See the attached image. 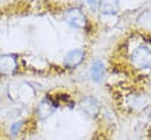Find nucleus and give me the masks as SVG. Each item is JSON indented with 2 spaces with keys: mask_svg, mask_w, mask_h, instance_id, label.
I'll return each mask as SVG.
<instances>
[{
  "mask_svg": "<svg viewBox=\"0 0 151 140\" xmlns=\"http://www.w3.org/2000/svg\"><path fill=\"white\" fill-rule=\"evenodd\" d=\"M29 140H37V139H29Z\"/></svg>",
  "mask_w": 151,
  "mask_h": 140,
  "instance_id": "obj_11",
  "label": "nucleus"
},
{
  "mask_svg": "<svg viewBox=\"0 0 151 140\" xmlns=\"http://www.w3.org/2000/svg\"><path fill=\"white\" fill-rule=\"evenodd\" d=\"M79 106L81 111L90 116H96L100 111V104L93 96H84L80 100Z\"/></svg>",
  "mask_w": 151,
  "mask_h": 140,
  "instance_id": "obj_3",
  "label": "nucleus"
},
{
  "mask_svg": "<svg viewBox=\"0 0 151 140\" xmlns=\"http://www.w3.org/2000/svg\"><path fill=\"white\" fill-rule=\"evenodd\" d=\"M99 9L104 15H113L119 11V0H99Z\"/></svg>",
  "mask_w": 151,
  "mask_h": 140,
  "instance_id": "obj_6",
  "label": "nucleus"
},
{
  "mask_svg": "<svg viewBox=\"0 0 151 140\" xmlns=\"http://www.w3.org/2000/svg\"><path fill=\"white\" fill-rule=\"evenodd\" d=\"M54 109H55V106H54L53 104H51V101H47V100L42 101V102L40 104V106H39V113H40V115H42V116L50 115L51 113L54 112Z\"/></svg>",
  "mask_w": 151,
  "mask_h": 140,
  "instance_id": "obj_8",
  "label": "nucleus"
},
{
  "mask_svg": "<svg viewBox=\"0 0 151 140\" xmlns=\"http://www.w3.org/2000/svg\"><path fill=\"white\" fill-rule=\"evenodd\" d=\"M104 73H105V67L104 64L100 60H96L92 62L91 65V69H90V74H91V79L94 82H100L104 78Z\"/></svg>",
  "mask_w": 151,
  "mask_h": 140,
  "instance_id": "obj_7",
  "label": "nucleus"
},
{
  "mask_svg": "<svg viewBox=\"0 0 151 140\" xmlns=\"http://www.w3.org/2000/svg\"><path fill=\"white\" fill-rule=\"evenodd\" d=\"M84 58H85V52L80 48H77V49H72L70 51L65 58H64V65L68 68H74V67H78L83 61H84Z\"/></svg>",
  "mask_w": 151,
  "mask_h": 140,
  "instance_id": "obj_4",
  "label": "nucleus"
},
{
  "mask_svg": "<svg viewBox=\"0 0 151 140\" xmlns=\"http://www.w3.org/2000/svg\"><path fill=\"white\" fill-rule=\"evenodd\" d=\"M18 67V61L15 56L11 54H1L0 55V73L8 75L12 74Z\"/></svg>",
  "mask_w": 151,
  "mask_h": 140,
  "instance_id": "obj_5",
  "label": "nucleus"
},
{
  "mask_svg": "<svg viewBox=\"0 0 151 140\" xmlns=\"http://www.w3.org/2000/svg\"><path fill=\"white\" fill-rule=\"evenodd\" d=\"M22 121H15V122H13L11 126H9V134L12 135V136H15V135H18L19 134V132H20V129H21V127H22Z\"/></svg>",
  "mask_w": 151,
  "mask_h": 140,
  "instance_id": "obj_9",
  "label": "nucleus"
},
{
  "mask_svg": "<svg viewBox=\"0 0 151 140\" xmlns=\"http://www.w3.org/2000/svg\"><path fill=\"white\" fill-rule=\"evenodd\" d=\"M87 2H88L91 6H96V5L99 2V0H87Z\"/></svg>",
  "mask_w": 151,
  "mask_h": 140,
  "instance_id": "obj_10",
  "label": "nucleus"
},
{
  "mask_svg": "<svg viewBox=\"0 0 151 140\" xmlns=\"http://www.w3.org/2000/svg\"><path fill=\"white\" fill-rule=\"evenodd\" d=\"M64 18H65V21L67 22V25H70L72 28L83 29V28H85V26L87 24L85 14L81 12V9L76 8V7L68 8L65 12Z\"/></svg>",
  "mask_w": 151,
  "mask_h": 140,
  "instance_id": "obj_2",
  "label": "nucleus"
},
{
  "mask_svg": "<svg viewBox=\"0 0 151 140\" xmlns=\"http://www.w3.org/2000/svg\"><path fill=\"white\" fill-rule=\"evenodd\" d=\"M130 59L136 68H149L151 66V49L145 45H139L131 52Z\"/></svg>",
  "mask_w": 151,
  "mask_h": 140,
  "instance_id": "obj_1",
  "label": "nucleus"
}]
</instances>
